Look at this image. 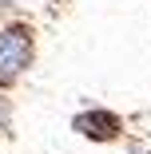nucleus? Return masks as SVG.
I'll return each mask as SVG.
<instances>
[{
  "instance_id": "2",
  "label": "nucleus",
  "mask_w": 151,
  "mask_h": 154,
  "mask_svg": "<svg viewBox=\"0 0 151 154\" xmlns=\"http://www.w3.org/2000/svg\"><path fill=\"white\" fill-rule=\"evenodd\" d=\"M72 131L92 138V142H115L123 134V119L115 111H107V107H87V111H80L72 119Z\"/></svg>"
},
{
  "instance_id": "1",
  "label": "nucleus",
  "mask_w": 151,
  "mask_h": 154,
  "mask_svg": "<svg viewBox=\"0 0 151 154\" xmlns=\"http://www.w3.org/2000/svg\"><path fill=\"white\" fill-rule=\"evenodd\" d=\"M36 63V32L32 24L12 20L0 28V87L12 91Z\"/></svg>"
},
{
  "instance_id": "3",
  "label": "nucleus",
  "mask_w": 151,
  "mask_h": 154,
  "mask_svg": "<svg viewBox=\"0 0 151 154\" xmlns=\"http://www.w3.org/2000/svg\"><path fill=\"white\" fill-rule=\"evenodd\" d=\"M8 131H12V99H8V91L0 87V138Z\"/></svg>"
}]
</instances>
